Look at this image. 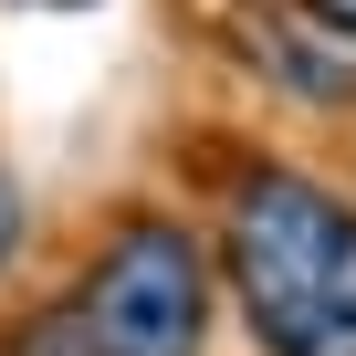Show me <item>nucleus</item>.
Listing matches in <instances>:
<instances>
[{"mask_svg":"<svg viewBox=\"0 0 356 356\" xmlns=\"http://www.w3.org/2000/svg\"><path fill=\"white\" fill-rule=\"evenodd\" d=\"M220 273L262 356H356V210L304 168H252L231 189Z\"/></svg>","mask_w":356,"mask_h":356,"instance_id":"f257e3e1","label":"nucleus"},{"mask_svg":"<svg viewBox=\"0 0 356 356\" xmlns=\"http://www.w3.org/2000/svg\"><path fill=\"white\" fill-rule=\"evenodd\" d=\"M304 11H314V22L335 32V42H356V0H304Z\"/></svg>","mask_w":356,"mask_h":356,"instance_id":"20e7f679","label":"nucleus"},{"mask_svg":"<svg viewBox=\"0 0 356 356\" xmlns=\"http://www.w3.org/2000/svg\"><path fill=\"white\" fill-rule=\"evenodd\" d=\"M11 252H22V189L0 178V262H11Z\"/></svg>","mask_w":356,"mask_h":356,"instance_id":"7ed1b4c3","label":"nucleus"},{"mask_svg":"<svg viewBox=\"0 0 356 356\" xmlns=\"http://www.w3.org/2000/svg\"><path fill=\"white\" fill-rule=\"evenodd\" d=\"M210 346V252L178 220H126L84 283L22 325L11 356H200Z\"/></svg>","mask_w":356,"mask_h":356,"instance_id":"f03ea898","label":"nucleus"}]
</instances>
